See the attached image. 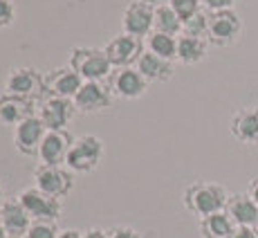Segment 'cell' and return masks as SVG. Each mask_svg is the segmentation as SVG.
Returning <instances> with one entry per match:
<instances>
[{"instance_id": "25", "label": "cell", "mask_w": 258, "mask_h": 238, "mask_svg": "<svg viewBox=\"0 0 258 238\" xmlns=\"http://www.w3.org/2000/svg\"><path fill=\"white\" fill-rule=\"evenodd\" d=\"M182 34H186V36L207 38V34H209V12L200 9L196 16H191L188 21H184V25H182Z\"/></svg>"}, {"instance_id": "17", "label": "cell", "mask_w": 258, "mask_h": 238, "mask_svg": "<svg viewBox=\"0 0 258 238\" xmlns=\"http://www.w3.org/2000/svg\"><path fill=\"white\" fill-rule=\"evenodd\" d=\"M34 106H36V101H32V99L3 92V95H0V124H3V126L16 128L18 124L25 122L27 117L36 115V112H34Z\"/></svg>"}, {"instance_id": "28", "label": "cell", "mask_w": 258, "mask_h": 238, "mask_svg": "<svg viewBox=\"0 0 258 238\" xmlns=\"http://www.w3.org/2000/svg\"><path fill=\"white\" fill-rule=\"evenodd\" d=\"M16 21V5L12 0H0V29L9 27Z\"/></svg>"}, {"instance_id": "23", "label": "cell", "mask_w": 258, "mask_h": 238, "mask_svg": "<svg viewBox=\"0 0 258 238\" xmlns=\"http://www.w3.org/2000/svg\"><path fill=\"white\" fill-rule=\"evenodd\" d=\"M146 49L157 56L166 58V61H177V36L162 32H153L146 38Z\"/></svg>"}, {"instance_id": "12", "label": "cell", "mask_w": 258, "mask_h": 238, "mask_svg": "<svg viewBox=\"0 0 258 238\" xmlns=\"http://www.w3.org/2000/svg\"><path fill=\"white\" fill-rule=\"evenodd\" d=\"M72 101L77 112L81 115H99V112L112 108V92L99 81H86Z\"/></svg>"}, {"instance_id": "16", "label": "cell", "mask_w": 258, "mask_h": 238, "mask_svg": "<svg viewBox=\"0 0 258 238\" xmlns=\"http://www.w3.org/2000/svg\"><path fill=\"white\" fill-rule=\"evenodd\" d=\"M229 133L240 144H258V108H238L229 119Z\"/></svg>"}, {"instance_id": "31", "label": "cell", "mask_w": 258, "mask_h": 238, "mask_svg": "<svg viewBox=\"0 0 258 238\" xmlns=\"http://www.w3.org/2000/svg\"><path fill=\"white\" fill-rule=\"evenodd\" d=\"M81 238H108V229H101V227H90V229L81 231Z\"/></svg>"}, {"instance_id": "27", "label": "cell", "mask_w": 258, "mask_h": 238, "mask_svg": "<svg viewBox=\"0 0 258 238\" xmlns=\"http://www.w3.org/2000/svg\"><path fill=\"white\" fill-rule=\"evenodd\" d=\"M171 5V9L182 18V23L188 21L191 16H196L198 12L202 9V3L200 0H166Z\"/></svg>"}, {"instance_id": "21", "label": "cell", "mask_w": 258, "mask_h": 238, "mask_svg": "<svg viewBox=\"0 0 258 238\" xmlns=\"http://www.w3.org/2000/svg\"><path fill=\"white\" fill-rule=\"evenodd\" d=\"M207 52H209V41L207 38L186 36V34L177 36V61L182 66H196V63L205 61Z\"/></svg>"}, {"instance_id": "24", "label": "cell", "mask_w": 258, "mask_h": 238, "mask_svg": "<svg viewBox=\"0 0 258 238\" xmlns=\"http://www.w3.org/2000/svg\"><path fill=\"white\" fill-rule=\"evenodd\" d=\"M182 18L171 9L168 3H162L155 7V32L171 34V36H180L182 34Z\"/></svg>"}, {"instance_id": "29", "label": "cell", "mask_w": 258, "mask_h": 238, "mask_svg": "<svg viewBox=\"0 0 258 238\" xmlns=\"http://www.w3.org/2000/svg\"><path fill=\"white\" fill-rule=\"evenodd\" d=\"M202 3V9L209 14H216V12H227V9H234L236 0H200Z\"/></svg>"}, {"instance_id": "19", "label": "cell", "mask_w": 258, "mask_h": 238, "mask_svg": "<svg viewBox=\"0 0 258 238\" xmlns=\"http://www.w3.org/2000/svg\"><path fill=\"white\" fill-rule=\"evenodd\" d=\"M137 70L142 72V77L148 83H164V81H171L173 74H175V61H166V58L146 49L142 54L140 63H137Z\"/></svg>"}, {"instance_id": "39", "label": "cell", "mask_w": 258, "mask_h": 238, "mask_svg": "<svg viewBox=\"0 0 258 238\" xmlns=\"http://www.w3.org/2000/svg\"><path fill=\"white\" fill-rule=\"evenodd\" d=\"M256 231H258V225H256Z\"/></svg>"}, {"instance_id": "38", "label": "cell", "mask_w": 258, "mask_h": 238, "mask_svg": "<svg viewBox=\"0 0 258 238\" xmlns=\"http://www.w3.org/2000/svg\"><path fill=\"white\" fill-rule=\"evenodd\" d=\"M9 238H21V236H9Z\"/></svg>"}, {"instance_id": "26", "label": "cell", "mask_w": 258, "mask_h": 238, "mask_svg": "<svg viewBox=\"0 0 258 238\" xmlns=\"http://www.w3.org/2000/svg\"><path fill=\"white\" fill-rule=\"evenodd\" d=\"M58 227L56 222H49V220H34L32 225H29L27 234L23 238H58Z\"/></svg>"}, {"instance_id": "6", "label": "cell", "mask_w": 258, "mask_h": 238, "mask_svg": "<svg viewBox=\"0 0 258 238\" xmlns=\"http://www.w3.org/2000/svg\"><path fill=\"white\" fill-rule=\"evenodd\" d=\"M103 49H106L112 68H135L140 63L142 54L146 52V41L121 32L117 36H112Z\"/></svg>"}, {"instance_id": "14", "label": "cell", "mask_w": 258, "mask_h": 238, "mask_svg": "<svg viewBox=\"0 0 258 238\" xmlns=\"http://www.w3.org/2000/svg\"><path fill=\"white\" fill-rule=\"evenodd\" d=\"M74 144V137L68 131H47L45 140L38 148V162L47 166H66L68 153Z\"/></svg>"}, {"instance_id": "1", "label": "cell", "mask_w": 258, "mask_h": 238, "mask_svg": "<svg viewBox=\"0 0 258 238\" xmlns=\"http://www.w3.org/2000/svg\"><path fill=\"white\" fill-rule=\"evenodd\" d=\"M227 200H229V193L225 191V187L211 180L193 182L182 193L184 207L193 216H200V220L211 214H218V211H225Z\"/></svg>"}, {"instance_id": "33", "label": "cell", "mask_w": 258, "mask_h": 238, "mask_svg": "<svg viewBox=\"0 0 258 238\" xmlns=\"http://www.w3.org/2000/svg\"><path fill=\"white\" fill-rule=\"evenodd\" d=\"M247 193H249V198L258 205V175L249 180V185H247Z\"/></svg>"}, {"instance_id": "15", "label": "cell", "mask_w": 258, "mask_h": 238, "mask_svg": "<svg viewBox=\"0 0 258 238\" xmlns=\"http://www.w3.org/2000/svg\"><path fill=\"white\" fill-rule=\"evenodd\" d=\"M83 79L72 70L70 66L54 68L45 74V95L47 97H63V99H74L77 92L83 88Z\"/></svg>"}, {"instance_id": "8", "label": "cell", "mask_w": 258, "mask_h": 238, "mask_svg": "<svg viewBox=\"0 0 258 238\" xmlns=\"http://www.w3.org/2000/svg\"><path fill=\"white\" fill-rule=\"evenodd\" d=\"M18 200L25 207V211L29 214L32 220H49V222H56L61 218V200L56 198L47 196V193L38 191L36 187H27L18 193Z\"/></svg>"}, {"instance_id": "9", "label": "cell", "mask_w": 258, "mask_h": 238, "mask_svg": "<svg viewBox=\"0 0 258 238\" xmlns=\"http://www.w3.org/2000/svg\"><path fill=\"white\" fill-rule=\"evenodd\" d=\"M123 32L137 38H148L155 32V5L142 3V0H133L126 5L121 16Z\"/></svg>"}, {"instance_id": "13", "label": "cell", "mask_w": 258, "mask_h": 238, "mask_svg": "<svg viewBox=\"0 0 258 238\" xmlns=\"http://www.w3.org/2000/svg\"><path fill=\"white\" fill-rule=\"evenodd\" d=\"M45 135H47L45 124L41 122L38 115H32L14 128V146H16V151L21 155H27V157L38 155V148H41Z\"/></svg>"}, {"instance_id": "2", "label": "cell", "mask_w": 258, "mask_h": 238, "mask_svg": "<svg viewBox=\"0 0 258 238\" xmlns=\"http://www.w3.org/2000/svg\"><path fill=\"white\" fill-rule=\"evenodd\" d=\"M68 66L72 68L83 81H99L103 79H110L112 74V63L108 58L106 49L99 47H72L70 52V63Z\"/></svg>"}, {"instance_id": "34", "label": "cell", "mask_w": 258, "mask_h": 238, "mask_svg": "<svg viewBox=\"0 0 258 238\" xmlns=\"http://www.w3.org/2000/svg\"><path fill=\"white\" fill-rule=\"evenodd\" d=\"M58 238H81V231H77V229H63L61 234H58Z\"/></svg>"}, {"instance_id": "7", "label": "cell", "mask_w": 258, "mask_h": 238, "mask_svg": "<svg viewBox=\"0 0 258 238\" xmlns=\"http://www.w3.org/2000/svg\"><path fill=\"white\" fill-rule=\"evenodd\" d=\"M5 92L36 101L41 95H45V74H41L36 68H14L5 77Z\"/></svg>"}, {"instance_id": "32", "label": "cell", "mask_w": 258, "mask_h": 238, "mask_svg": "<svg viewBox=\"0 0 258 238\" xmlns=\"http://www.w3.org/2000/svg\"><path fill=\"white\" fill-rule=\"evenodd\" d=\"M234 238H258V231L256 227H238Z\"/></svg>"}, {"instance_id": "36", "label": "cell", "mask_w": 258, "mask_h": 238, "mask_svg": "<svg viewBox=\"0 0 258 238\" xmlns=\"http://www.w3.org/2000/svg\"><path fill=\"white\" fill-rule=\"evenodd\" d=\"M5 205V191H3V185H0V207Z\"/></svg>"}, {"instance_id": "30", "label": "cell", "mask_w": 258, "mask_h": 238, "mask_svg": "<svg viewBox=\"0 0 258 238\" xmlns=\"http://www.w3.org/2000/svg\"><path fill=\"white\" fill-rule=\"evenodd\" d=\"M108 238H144V236L128 225H115L108 229Z\"/></svg>"}, {"instance_id": "37", "label": "cell", "mask_w": 258, "mask_h": 238, "mask_svg": "<svg viewBox=\"0 0 258 238\" xmlns=\"http://www.w3.org/2000/svg\"><path fill=\"white\" fill-rule=\"evenodd\" d=\"M142 3H148V5H155V7H157V5H162V0H142Z\"/></svg>"}, {"instance_id": "11", "label": "cell", "mask_w": 258, "mask_h": 238, "mask_svg": "<svg viewBox=\"0 0 258 238\" xmlns=\"http://www.w3.org/2000/svg\"><path fill=\"white\" fill-rule=\"evenodd\" d=\"M38 117L45 124L47 131H66L68 124L72 122V117L77 115L72 99H63V97H45L38 103Z\"/></svg>"}, {"instance_id": "35", "label": "cell", "mask_w": 258, "mask_h": 238, "mask_svg": "<svg viewBox=\"0 0 258 238\" xmlns=\"http://www.w3.org/2000/svg\"><path fill=\"white\" fill-rule=\"evenodd\" d=\"M0 238H9L7 229H5V227H3V222H0Z\"/></svg>"}, {"instance_id": "18", "label": "cell", "mask_w": 258, "mask_h": 238, "mask_svg": "<svg viewBox=\"0 0 258 238\" xmlns=\"http://www.w3.org/2000/svg\"><path fill=\"white\" fill-rule=\"evenodd\" d=\"M225 211H227V216L234 220L236 227H256L258 225V205L251 200L247 191L229 196Z\"/></svg>"}, {"instance_id": "4", "label": "cell", "mask_w": 258, "mask_h": 238, "mask_svg": "<svg viewBox=\"0 0 258 238\" xmlns=\"http://www.w3.org/2000/svg\"><path fill=\"white\" fill-rule=\"evenodd\" d=\"M242 34V21L234 9L209 14V34L207 41L213 47H231Z\"/></svg>"}, {"instance_id": "5", "label": "cell", "mask_w": 258, "mask_h": 238, "mask_svg": "<svg viewBox=\"0 0 258 238\" xmlns=\"http://www.w3.org/2000/svg\"><path fill=\"white\" fill-rule=\"evenodd\" d=\"M34 187L47 196L63 200L74 189V177L68 166H47L38 164L34 171Z\"/></svg>"}, {"instance_id": "10", "label": "cell", "mask_w": 258, "mask_h": 238, "mask_svg": "<svg viewBox=\"0 0 258 238\" xmlns=\"http://www.w3.org/2000/svg\"><path fill=\"white\" fill-rule=\"evenodd\" d=\"M108 90L119 99L135 101V99L146 95L148 81L142 77L137 68H115L110 79H108Z\"/></svg>"}, {"instance_id": "20", "label": "cell", "mask_w": 258, "mask_h": 238, "mask_svg": "<svg viewBox=\"0 0 258 238\" xmlns=\"http://www.w3.org/2000/svg\"><path fill=\"white\" fill-rule=\"evenodd\" d=\"M0 222H3V227L7 229L9 236H25L29 229V225H32V218L29 214L25 211V207L21 205V200H5V205L0 207Z\"/></svg>"}, {"instance_id": "22", "label": "cell", "mask_w": 258, "mask_h": 238, "mask_svg": "<svg viewBox=\"0 0 258 238\" xmlns=\"http://www.w3.org/2000/svg\"><path fill=\"white\" fill-rule=\"evenodd\" d=\"M238 227L234 225L227 211H218L200 220V234L202 238H234Z\"/></svg>"}, {"instance_id": "3", "label": "cell", "mask_w": 258, "mask_h": 238, "mask_svg": "<svg viewBox=\"0 0 258 238\" xmlns=\"http://www.w3.org/2000/svg\"><path fill=\"white\" fill-rule=\"evenodd\" d=\"M103 155H106V148H103V142L97 135L74 137L66 166L72 173H92L103 162Z\"/></svg>"}]
</instances>
